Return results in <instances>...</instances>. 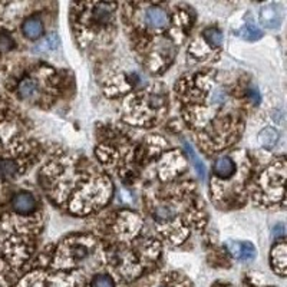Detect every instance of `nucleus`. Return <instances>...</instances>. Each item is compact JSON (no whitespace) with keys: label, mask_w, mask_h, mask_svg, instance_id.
<instances>
[{"label":"nucleus","mask_w":287,"mask_h":287,"mask_svg":"<svg viewBox=\"0 0 287 287\" xmlns=\"http://www.w3.org/2000/svg\"><path fill=\"white\" fill-rule=\"evenodd\" d=\"M247 93V98L250 101V104H254V105H258L260 104V93H258L257 89H253V88H248L246 90Z\"/></svg>","instance_id":"obj_21"},{"label":"nucleus","mask_w":287,"mask_h":287,"mask_svg":"<svg viewBox=\"0 0 287 287\" xmlns=\"http://www.w3.org/2000/svg\"><path fill=\"white\" fill-rule=\"evenodd\" d=\"M154 287H169L168 284H157V286H154Z\"/></svg>","instance_id":"obj_23"},{"label":"nucleus","mask_w":287,"mask_h":287,"mask_svg":"<svg viewBox=\"0 0 287 287\" xmlns=\"http://www.w3.org/2000/svg\"><path fill=\"white\" fill-rule=\"evenodd\" d=\"M79 19L76 25H79L80 33H102L108 30L114 23V15L117 5L114 3H82L79 5Z\"/></svg>","instance_id":"obj_6"},{"label":"nucleus","mask_w":287,"mask_h":287,"mask_svg":"<svg viewBox=\"0 0 287 287\" xmlns=\"http://www.w3.org/2000/svg\"><path fill=\"white\" fill-rule=\"evenodd\" d=\"M19 172V165L16 161L2 159L0 161V178H12Z\"/></svg>","instance_id":"obj_16"},{"label":"nucleus","mask_w":287,"mask_h":287,"mask_svg":"<svg viewBox=\"0 0 287 287\" xmlns=\"http://www.w3.org/2000/svg\"><path fill=\"white\" fill-rule=\"evenodd\" d=\"M228 250L238 260H251L256 257V247L248 241H230Z\"/></svg>","instance_id":"obj_10"},{"label":"nucleus","mask_w":287,"mask_h":287,"mask_svg":"<svg viewBox=\"0 0 287 287\" xmlns=\"http://www.w3.org/2000/svg\"><path fill=\"white\" fill-rule=\"evenodd\" d=\"M281 19H283V13L280 9V5L271 3V5L264 6L260 12V22L264 28H268V29L278 28L281 23Z\"/></svg>","instance_id":"obj_9"},{"label":"nucleus","mask_w":287,"mask_h":287,"mask_svg":"<svg viewBox=\"0 0 287 287\" xmlns=\"http://www.w3.org/2000/svg\"><path fill=\"white\" fill-rule=\"evenodd\" d=\"M250 165L247 161H243L240 169H237V164L230 155H224L221 158H218L214 164L213 168V178L217 179V182H227L228 179H236L243 177V175H250ZM211 179V181H214Z\"/></svg>","instance_id":"obj_7"},{"label":"nucleus","mask_w":287,"mask_h":287,"mask_svg":"<svg viewBox=\"0 0 287 287\" xmlns=\"http://www.w3.org/2000/svg\"><path fill=\"white\" fill-rule=\"evenodd\" d=\"M203 36H204V42L207 43L211 49H218V48H221L223 40H224L221 30L217 29V28H208V29H206L203 32Z\"/></svg>","instance_id":"obj_14"},{"label":"nucleus","mask_w":287,"mask_h":287,"mask_svg":"<svg viewBox=\"0 0 287 287\" xmlns=\"http://www.w3.org/2000/svg\"><path fill=\"white\" fill-rule=\"evenodd\" d=\"M12 206L19 214H30L36 208V200L29 193H19L12 200Z\"/></svg>","instance_id":"obj_11"},{"label":"nucleus","mask_w":287,"mask_h":287,"mask_svg":"<svg viewBox=\"0 0 287 287\" xmlns=\"http://www.w3.org/2000/svg\"><path fill=\"white\" fill-rule=\"evenodd\" d=\"M178 95L184 118L204 151H223L237 141L244 125L241 107L214 72L181 79Z\"/></svg>","instance_id":"obj_1"},{"label":"nucleus","mask_w":287,"mask_h":287,"mask_svg":"<svg viewBox=\"0 0 287 287\" xmlns=\"http://www.w3.org/2000/svg\"><path fill=\"white\" fill-rule=\"evenodd\" d=\"M277 139L278 132L274 128H264L258 135V141H260L261 147L266 149L273 148L277 144Z\"/></svg>","instance_id":"obj_15"},{"label":"nucleus","mask_w":287,"mask_h":287,"mask_svg":"<svg viewBox=\"0 0 287 287\" xmlns=\"http://www.w3.org/2000/svg\"><path fill=\"white\" fill-rule=\"evenodd\" d=\"M284 171L286 162L284 158H280L263 172L258 181V188L254 194L256 203L260 206H274L277 200L284 198Z\"/></svg>","instance_id":"obj_5"},{"label":"nucleus","mask_w":287,"mask_h":287,"mask_svg":"<svg viewBox=\"0 0 287 287\" xmlns=\"http://www.w3.org/2000/svg\"><path fill=\"white\" fill-rule=\"evenodd\" d=\"M149 203V214L158 231L174 244L182 243L193 228L201 227L204 223L203 210L197 206V193L193 187L162 189Z\"/></svg>","instance_id":"obj_3"},{"label":"nucleus","mask_w":287,"mask_h":287,"mask_svg":"<svg viewBox=\"0 0 287 287\" xmlns=\"http://www.w3.org/2000/svg\"><path fill=\"white\" fill-rule=\"evenodd\" d=\"M15 42L12 39V36L8 33H0V52H9L13 48Z\"/></svg>","instance_id":"obj_20"},{"label":"nucleus","mask_w":287,"mask_h":287,"mask_svg":"<svg viewBox=\"0 0 287 287\" xmlns=\"http://www.w3.org/2000/svg\"><path fill=\"white\" fill-rule=\"evenodd\" d=\"M90 287H115V281L108 274H98L92 278Z\"/></svg>","instance_id":"obj_18"},{"label":"nucleus","mask_w":287,"mask_h":287,"mask_svg":"<svg viewBox=\"0 0 287 287\" xmlns=\"http://www.w3.org/2000/svg\"><path fill=\"white\" fill-rule=\"evenodd\" d=\"M43 72H36V73H30L29 76L23 78L18 85V93L22 99L35 102L40 97V78H42Z\"/></svg>","instance_id":"obj_8"},{"label":"nucleus","mask_w":287,"mask_h":287,"mask_svg":"<svg viewBox=\"0 0 287 287\" xmlns=\"http://www.w3.org/2000/svg\"><path fill=\"white\" fill-rule=\"evenodd\" d=\"M184 145H185V148H187V152H188L189 158L193 159V162H194V165H196V168H197L198 177H200L201 179H204V175H206V168H204L203 162H201V161H200V158H198L197 155L194 154V151H193V148L189 147L188 142H185Z\"/></svg>","instance_id":"obj_19"},{"label":"nucleus","mask_w":287,"mask_h":287,"mask_svg":"<svg viewBox=\"0 0 287 287\" xmlns=\"http://www.w3.org/2000/svg\"><path fill=\"white\" fill-rule=\"evenodd\" d=\"M241 38L243 39L248 40V42H254V40H258L261 36H263V32L256 28V26H251V25H247L241 29Z\"/></svg>","instance_id":"obj_17"},{"label":"nucleus","mask_w":287,"mask_h":287,"mask_svg":"<svg viewBox=\"0 0 287 287\" xmlns=\"http://www.w3.org/2000/svg\"><path fill=\"white\" fill-rule=\"evenodd\" d=\"M22 30H23V35L28 39H39L40 36L43 35V23L38 18H29V19L25 20Z\"/></svg>","instance_id":"obj_13"},{"label":"nucleus","mask_w":287,"mask_h":287,"mask_svg":"<svg viewBox=\"0 0 287 287\" xmlns=\"http://www.w3.org/2000/svg\"><path fill=\"white\" fill-rule=\"evenodd\" d=\"M135 16V46L139 50L144 46H152L144 58V65L154 73H159L174 60L179 45L185 39V35L191 26V19L185 12L177 22L182 10L169 15V12L161 5L142 3Z\"/></svg>","instance_id":"obj_2"},{"label":"nucleus","mask_w":287,"mask_h":287,"mask_svg":"<svg viewBox=\"0 0 287 287\" xmlns=\"http://www.w3.org/2000/svg\"><path fill=\"white\" fill-rule=\"evenodd\" d=\"M75 172L69 164V181L72 185H53L50 197L56 198V204L68 208L73 214H89L98 211L108 203L112 185L107 175L101 174L98 169L86 165V169L75 164Z\"/></svg>","instance_id":"obj_4"},{"label":"nucleus","mask_w":287,"mask_h":287,"mask_svg":"<svg viewBox=\"0 0 287 287\" xmlns=\"http://www.w3.org/2000/svg\"><path fill=\"white\" fill-rule=\"evenodd\" d=\"M271 266H273V270L281 277L286 274V243L284 241H280L273 247Z\"/></svg>","instance_id":"obj_12"},{"label":"nucleus","mask_w":287,"mask_h":287,"mask_svg":"<svg viewBox=\"0 0 287 287\" xmlns=\"http://www.w3.org/2000/svg\"><path fill=\"white\" fill-rule=\"evenodd\" d=\"M284 236V226L283 224H278L277 227H274V231H273V237L278 238Z\"/></svg>","instance_id":"obj_22"}]
</instances>
